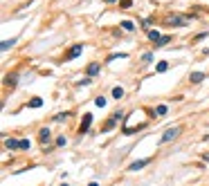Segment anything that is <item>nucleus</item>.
Returning a JSON list of instances; mask_svg holds the SVG:
<instances>
[{"label": "nucleus", "instance_id": "obj_19", "mask_svg": "<svg viewBox=\"0 0 209 186\" xmlns=\"http://www.w3.org/2000/svg\"><path fill=\"white\" fill-rule=\"evenodd\" d=\"M30 146H32V144H30V139H20V148H23V150H27Z\"/></svg>", "mask_w": 209, "mask_h": 186}, {"label": "nucleus", "instance_id": "obj_13", "mask_svg": "<svg viewBox=\"0 0 209 186\" xmlns=\"http://www.w3.org/2000/svg\"><path fill=\"white\" fill-rule=\"evenodd\" d=\"M16 74H9V76H5V83H7V85H16Z\"/></svg>", "mask_w": 209, "mask_h": 186}, {"label": "nucleus", "instance_id": "obj_16", "mask_svg": "<svg viewBox=\"0 0 209 186\" xmlns=\"http://www.w3.org/2000/svg\"><path fill=\"white\" fill-rule=\"evenodd\" d=\"M155 115H157V117H164V115H166V106H157V108H155Z\"/></svg>", "mask_w": 209, "mask_h": 186}, {"label": "nucleus", "instance_id": "obj_18", "mask_svg": "<svg viewBox=\"0 0 209 186\" xmlns=\"http://www.w3.org/2000/svg\"><path fill=\"white\" fill-rule=\"evenodd\" d=\"M166 67H169V63H166V61H162V63H157V67H155V70H157V72H164Z\"/></svg>", "mask_w": 209, "mask_h": 186}, {"label": "nucleus", "instance_id": "obj_6", "mask_svg": "<svg viewBox=\"0 0 209 186\" xmlns=\"http://www.w3.org/2000/svg\"><path fill=\"white\" fill-rule=\"evenodd\" d=\"M5 146L9 150H16V148H20V141H16V139H5Z\"/></svg>", "mask_w": 209, "mask_h": 186}, {"label": "nucleus", "instance_id": "obj_26", "mask_svg": "<svg viewBox=\"0 0 209 186\" xmlns=\"http://www.w3.org/2000/svg\"><path fill=\"white\" fill-rule=\"evenodd\" d=\"M108 2H115V0H108Z\"/></svg>", "mask_w": 209, "mask_h": 186}, {"label": "nucleus", "instance_id": "obj_2", "mask_svg": "<svg viewBox=\"0 0 209 186\" xmlns=\"http://www.w3.org/2000/svg\"><path fill=\"white\" fill-rule=\"evenodd\" d=\"M166 23H169L171 27H173V25H175V27H182V25L187 23V18H182V16H171Z\"/></svg>", "mask_w": 209, "mask_h": 186}, {"label": "nucleus", "instance_id": "obj_12", "mask_svg": "<svg viewBox=\"0 0 209 186\" xmlns=\"http://www.w3.org/2000/svg\"><path fill=\"white\" fill-rule=\"evenodd\" d=\"M41 141H43V144H45V141H50V130H47V128L41 130Z\"/></svg>", "mask_w": 209, "mask_h": 186}, {"label": "nucleus", "instance_id": "obj_9", "mask_svg": "<svg viewBox=\"0 0 209 186\" xmlns=\"http://www.w3.org/2000/svg\"><path fill=\"white\" fill-rule=\"evenodd\" d=\"M148 38H151V41H155V43H157V41H160V38H162V36H160V32H157V29H151V32H148Z\"/></svg>", "mask_w": 209, "mask_h": 186}, {"label": "nucleus", "instance_id": "obj_23", "mask_svg": "<svg viewBox=\"0 0 209 186\" xmlns=\"http://www.w3.org/2000/svg\"><path fill=\"white\" fill-rule=\"evenodd\" d=\"M56 146H65V137H59V139H56Z\"/></svg>", "mask_w": 209, "mask_h": 186}, {"label": "nucleus", "instance_id": "obj_17", "mask_svg": "<svg viewBox=\"0 0 209 186\" xmlns=\"http://www.w3.org/2000/svg\"><path fill=\"white\" fill-rule=\"evenodd\" d=\"M112 97H115V99H121V97H124V90H121V88H115V90H112Z\"/></svg>", "mask_w": 209, "mask_h": 186}, {"label": "nucleus", "instance_id": "obj_5", "mask_svg": "<svg viewBox=\"0 0 209 186\" xmlns=\"http://www.w3.org/2000/svg\"><path fill=\"white\" fill-rule=\"evenodd\" d=\"M151 159H139V162H133L130 164V171H139V168H144V166L148 164Z\"/></svg>", "mask_w": 209, "mask_h": 186}, {"label": "nucleus", "instance_id": "obj_25", "mask_svg": "<svg viewBox=\"0 0 209 186\" xmlns=\"http://www.w3.org/2000/svg\"><path fill=\"white\" fill-rule=\"evenodd\" d=\"M88 186H97V184H94V182H92V184H88Z\"/></svg>", "mask_w": 209, "mask_h": 186}, {"label": "nucleus", "instance_id": "obj_7", "mask_svg": "<svg viewBox=\"0 0 209 186\" xmlns=\"http://www.w3.org/2000/svg\"><path fill=\"white\" fill-rule=\"evenodd\" d=\"M99 74V63H90L88 65V76H97Z\"/></svg>", "mask_w": 209, "mask_h": 186}, {"label": "nucleus", "instance_id": "obj_4", "mask_svg": "<svg viewBox=\"0 0 209 186\" xmlns=\"http://www.w3.org/2000/svg\"><path fill=\"white\" fill-rule=\"evenodd\" d=\"M90 123H92V115L88 112L83 117V121H81V132H88V128H90Z\"/></svg>", "mask_w": 209, "mask_h": 186}, {"label": "nucleus", "instance_id": "obj_24", "mask_svg": "<svg viewBox=\"0 0 209 186\" xmlns=\"http://www.w3.org/2000/svg\"><path fill=\"white\" fill-rule=\"evenodd\" d=\"M205 159H207V162H209V153H207V155H205Z\"/></svg>", "mask_w": 209, "mask_h": 186}, {"label": "nucleus", "instance_id": "obj_21", "mask_svg": "<svg viewBox=\"0 0 209 186\" xmlns=\"http://www.w3.org/2000/svg\"><path fill=\"white\" fill-rule=\"evenodd\" d=\"M94 103L103 108V106H106V99H103V97H97V99H94Z\"/></svg>", "mask_w": 209, "mask_h": 186}, {"label": "nucleus", "instance_id": "obj_22", "mask_svg": "<svg viewBox=\"0 0 209 186\" xmlns=\"http://www.w3.org/2000/svg\"><path fill=\"white\" fill-rule=\"evenodd\" d=\"M130 5H133V2H130V0H121V2H119V7H121V9H128Z\"/></svg>", "mask_w": 209, "mask_h": 186}, {"label": "nucleus", "instance_id": "obj_15", "mask_svg": "<svg viewBox=\"0 0 209 186\" xmlns=\"http://www.w3.org/2000/svg\"><path fill=\"white\" fill-rule=\"evenodd\" d=\"M151 61H153V54H151V52H146L144 56H142V63H144V65H148Z\"/></svg>", "mask_w": 209, "mask_h": 186}, {"label": "nucleus", "instance_id": "obj_20", "mask_svg": "<svg viewBox=\"0 0 209 186\" xmlns=\"http://www.w3.org/2000/svg\"><path fill=\"white\" fill-rule=\"evenodd\" d=\"M121 27L128 29V32H133V23H130V20H124V23H121Z\"/></svg>", "mask_w": 209, "mask_h": 186}, {"label": "nucleus", "instance_id": "obj_3", "mask_svg": "<svg viewBox=\"0 0 209 186\" xmlns=\"http://www.w3.org/2000/svg\"><path fill=\"white\" fill-rule=\"evenodd\" d=\"M83 52V45H74V47L70 50V54H68V56H65V58H68V61H72V58H77L79 56V54Z\"/></svg>", "mask_w": 209, "mask_h": 186}, {"label": "nucleus", "instance_id": "obj_14", "mask_svg": "<svg viewBox=\"0 0 209 186\" xmlns=\"http://www.w3.org/2000/svg\"><path fill=\"white\" fill-rule=\"evenodd\" d=\"M169 41H171V38H169V36H162V38H160V41L155 43V47H164V45H166Z\"/></svg>", "mask_w": 209, "mask_h": 186}, {"label": "nucleus", "instance_id": "obj_1", "mask_svg": "<svg viewBox=\"0 0 209 186\" xmlns=\"http://www.w3.org/2000/svg\"><path fill=\"white\" fill-rule=\"evenodd\" d=\"M178 135H180V128H169L166 132L160 137V144H166V141H171V139H175Z\"/></svg>", "mask_w": 209, "mask_h": 186}, {"label": "nucleus", "instance_id": "obj_11", "mask_svg": "<svg viewBox=\"0 0 209 186\" xmlns=\"http://www.w3.org/2000/svg\"><path fill=\"white\" fill-rule=\"evenodd\" d=\"M14 43H16V38H11V41H2V45H0V50H2V52H7V50L11 47Z\"/></svg>", "mask_w": 209, "mask_h": 186}, {"label": "nucleus", "instance_id": "obj_10", "mask_svg": "<svg viewBox=\"0 0 209 186\" xmlns=\"http://www.w3.org/2000/svg\"><path fill=\"white\" fill-rule=\"evenodd\" d=\"M41 106H43V99H39V97H34L30 101V108H41Z\"/></svg>", "mask_w": 209, "mask_h": 186}, {"label": "nucleus", "instance_id": "obj_8", "mask_svg": "<svg viewBox=\"0 0 209 186\" xmlns=\"http://www.w3.org/2000/svg\"><path fill=\"white\" fill-rule=\"evenodd\" d=\"M189 79H191L193 83H200V81L205 79V74H202V72H193V74H191V76H189Z\"/></svg>", "mask_w": 209, "mask_h": 186}]
</instances>
